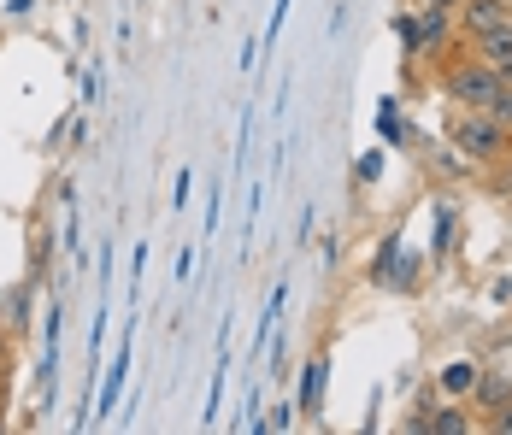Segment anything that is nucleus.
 <instances>
[{"label":"nucleus","instance_id":"f257e3e1","mask_svg":"<svg viewBox=\"0 0 512 435\" xmlns=\"http://www.w3.org/2000/svg\"><path fill=\"white\" fill-rule=\"evenodd\" d=\"M448 136H454V147L460 153H471L477 165H501L507 159V147H512V130H501L489 112H454V124H448Z\"/></svg>","mask_w":512,"mask_h":435},{"label":"nucleus","instance_id":"f03ea898","mask_svg":"<svg viewBox=\"0 0 512 435\" xmlns=\"http://www.w3.org/2000/svg\"><path fill=\"white\" fill-rule=\"evenodd\" d=\"M442 89H448V100L454 106H465V112H483L489 100H495V89H501V77H495V65H483V59H454V65H442Z\"/></svg>","mask_w":512,"mask_h":435},{"label":"nucleus","instance_id":"7ed1b4c3","mask_svg":"<svg viewBox=\"0 0 512 435\" xmlns=\"http://www.w3.org/2000/svg\"><path fill=\"white\" fill-rule=\"evenodd\" d=\"M454 24H460V36H495V30H507L512 24V6L507 0H460L454 6Z\"/></svg>","mask_w":512,"mask_h":435},{"label":"nucleus","instance_id":"20e7f679","mask_svg":"<svg viewBox=\"0 0 512 435\" xmlns=\"http://www.w3.org/2000/svg\"><path fill=\"white\" fill-rule=\"evenodd\" d=\"M448 18H454V12H436V6H424V12H418V18H401V36H407V48L418 53H436L442 48V42H448Z\"/></svg>","mask_w":512,"mask_h":435},{"label":"nucleus","instance_id":"39448f33","mask_svg":"<svg viewBox=\"0 0 512 435\" xmlns=\"http://www.w3.org/2000/svg\"><path fill=\"white\" fill-rule=\"evenodd\" d=\"M507 400H512L507 377H483V383H471V406H477V412H501Z\"/></svg>","mask_w":512,"mask_h":435},{"label":"nucleus","instance_id":"423d86ee","mask_svg":"<svg viewBox=\"0 0 512 435\" xmlns=\"http://www.w3.org/2000/svg\"><path fill=\"white\" fill-rule=\"evenodd\" d=\"M418 430H424V435H465V430H471V418H465V406H442V412L418 418Z\"/></svg>","mask_w":512,"mask_h":435},{"label":"nucleus","instance_id":"0eeeda50","mask_svg":"<svg viewBox=\"0 0 512 435\" xmlns=\"http://www.w3.org/2000/svg\"><path fill=\"white\" fill-rule=\"evenodd\" d=\"M483 112H489V118H495V124H501V130H512V89H507V83H501V89H495V100H489V106H483Z\"/></svg>","mask_w":512,"mask_h":435},{"label":"nucleus","instance_id":"6e6552de","mask_svg":"<svg viewBox=\"0 0 512 435\" xmlns=\"http://www.w3.org/2000/svg\"><path fill=\"white\" fill-rule=\"evenodd\" d=\"M318 388H324V359H312L307 365V412L318 406Z\"/></svg>","mask_w":512,"mask_h":435},{"label":"nucleus","instance_id":"1a4fd4ad","mask_svg":"<svg viewBox=\"0 0 512 435\" xmlns=\"http://www.w3.org/2000/svg\"><path fill=\"white\" fill-rule=\"evenodd\" d=\"M489 430H495V435H512V400L501 406V418H489Z\"/></svg>","mask_w":512,"mask_h":435},{"label":"nucleus","instance_id":"9d476101","mask_svg":"<svg viewBox=\"0 0 512 435\" xmlns=\"http://www.w3.org/2000/svg\"><path fill=\"white\" fill-rule=\"evenodd\" d=\"M501 194H512V147H507V159H501Z\"/></svg>","mask_w":512,"mask_h":435},{"label":"nucleus","instance_id":"9b49d317","mask_svg":"<svg viewBox=\"0 0 512 435\" xmlns=\"http://www.w3.org/2000/svg\"><path fill=\"white\" fill-rule=\"evenodd\" d=\"M495 77H501V83H507V89H512V53H507V59H501V65H495Z\"/></svg>","mask_w":512,"mask_h":435},{"label":"nucleus","instance_id":"f8f14e48","mask_svg":"<svg viewBox=\"0 0 512 435\" xmlns=\"http://www.w3.org/2000/svg\"><path fill=\"white\" fill-rule=\"evenodd\" d=\"M424 6H436V12H454V6H460V0H424Z\"/></svg>","mask_w":512,"mask_h":435}]
</instances>
